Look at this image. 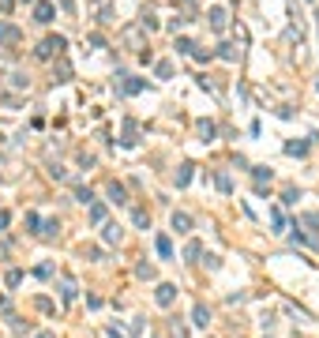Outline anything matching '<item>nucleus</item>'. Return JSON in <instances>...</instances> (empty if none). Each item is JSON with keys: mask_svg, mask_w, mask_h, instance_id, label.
<instances>
[{"mask_svg": "<svg viewBox=\"0 0 319 338\" xmlns=\"http://www.w3.org/2000/svg\"><path fill=\"white\" fill-rule=\"evenodd\" d=\"M64 49H68V38H64V34H49V38L34 49V56H38V60H49V56H60Z\"/></svg>", "mask_w": 319, "mask_h": 338, "instance_id": "1", "label": "nucleus"}, {"mask_svg": "<svg viewBox=\"0 0 319 338\" xmlns=\"http://www.w3.org/2000/svg\"><path fill=\"white\" fill-rule=\"evenodd\" d=\"M207 19H210V30H226V23H229V15H226V8H221V4L210 8Z\"/></svg>", "mask_w": 319, "mask_h": 338, "instance_id": "2", "label": "nucleus"}, {"mask_svg": "<svg viewBox=\"0 0 319 338\" xmlns=\"http://www.w3.org/2000/svg\"><path fill=\"white\" fill-rule=\"evenodd\" d=\"M53 12L56 8L49 4V0H38L34 4V23H53Z\"/></svg>", "mask_w": 319, "mask_h": 338, "instance_id": "3", "label": "nucleus"}, {"mask_svg": "<svg viewBox=\"0 0 319 338\" xmlns=\"http://www.w3.org/2000/svg\"><path fill=\"white\" fill-rule=\"evenodd\" d=\"M120 143H124V147H135V143H139V124H135V120H124V135H120Z\"/></svg>", "mask_w": 319, "mask_h": 338, "instance_id": "4", "label": "nucleus"}, {"mask_svg": "<svg viewBox=\"0 0 319 338\" xmlns=\"http://www.w3.org/2000/svg\"><path fill=\"white\" fill-rule=\"evenodd\" d=\"M15 42H19V30L8 26V23H0V45H15Z\"/></svg>", "mask_w": 319, "mask_h": 338, "instance_id": "5", "label": "nucleus"}, {"mask_svg": "<svg viewBox=\"0 0 319 338\" xmlns=\"http://www.w3.org/2000/svg\"><path fill=\"white\" fill-rule=\"evenodd\" d=\"M124 42H128L132 49H143V34L135 30V26H128V30H124Z\"/></svg>", "mask_w": 319, "mask_h": 338, "instance_id": "6", "label": "nucleus"}, {"mask_svg": "<svg viewBox=\"0 0 319 338\" xmlns=\"http://www.w3.org/2000/svg\"><path fill=\"white\" fill-rule=\"evenodd\" d=\"M143 86H147L143 79H124V83H120V94H139Z\"/></svg>", "mask_w": 319, "mask_h": 338, "instance_id": "7", "label": "nucleus"}, {"mask_svg": "<svg viewBox=\"0 0 319 338\" xmlns=\"http://www.w3.org/2000/svg\"><path fill=\"white\" fill-rule=\"evenodd\" d=\"M173 229H177V233H188V229H192V218H188V214H173Z\"/></svg>", "mask_w": 319, "mask_h": 338, "instance_id": "8", "label": "nucleus"}, {"mask_svg": "<svg viewBox=\"0 0 319 338\" xmlns=\"http://www.w3.org/2000/svg\"><path fill=\"white\" fill-rule=\"evenodd\" d=\"M177 297V286H158V304H169Z\"/></svg>", "mask_w": 319, "mask_h": 338, "instance_id": "9", "label": "nucleus"}, {"mask_svg": "<svg viewBox=\"0 0 319 338\" xmlns=\"http://www.w3.org/2000/svg\"><path fill=\"white\" fill-rule=\"evenodd\" d=\"M218 56H221V60H237L240 49H237V45H218Z\"/></svg>", "mask_w": 319, "mask_h": 338, "instance_id": "10", "label": "nucleus"}, {"mask_svg": "<svg viewBox=\"0 0 319 338\" xmlns=\"http://www.w3.org/2000/svg\"><path fill=\"white\" fill-rule=\"evenodd\" d=\"M214 132H218V128H214V120H199V135H203L207 143L214 139Z\"/></svg>", "mask_w": 319, "mask_h": 338, "instance_id": "11", "label": "nucleus"}, {"mask_svg": "<svg viewBox=\"0 0 319 338\" xmlns=\"http://www.w3.org/2000/svg\"><path fill=\"white\" fill-rule=\"evenodd\" d=\"M154 72H158V79H169V75H173V64H169V60H158Z\"/></svg>", "mask_w": 319, "mask_h": 338, "instance_id": "12", "label": "nucleus"}, {"mask_svg": "<svg viewBox=\"0 0 319 338\" xmlns=\"http://www.w3.org/2000/svg\"><path fill=\"white\" fill-rule=\"evenodd\" d=\"M285 154H308V143H285Z\"/></svg>", "mask_w": 319, "mask_h": 338, "instance_id": "13", "label": "nucleus"}, {"mask_svg": "<svg viewBox=\"0 0 319 338\" xmlns=\"http://www.w3.org/2000/svg\"><path fill=\"white\" fill-rule=\"evenodd\" d=\"M256 180H259V188L270 185V169H267V166H259V169H256Z\"/></svg>", "mask_w": 319, "mask_h": 338, "instance_id": "14", "label": "nucleus"}, {"mask_svg": "<svg viewBox=\"0 0 319 338\" xmlns=\"http://www.w3.org/2000/svg\"><path fill=\"white\" fill-rule=\"evenodd\" d=\"M158 252H162V256H166V259L173 256V244H169V237H158Z\"/></svg>", "mask_w": 319, "mask_h": 338, "instance_id": "15", "label": "nucleus"}, {"mask_svg": "<svg viewBox=\"0 0 319 338\" xmlns=\"http://www.w3.org/2000/svg\"><path fill=\"white\" fill-rule=\"evenodd\" d=\"M196 45H192V38H177V53H192Z\"/></svg>", "mask_w": 319, "mask_h": 338, "instance_id": "16", "label": "nucleus"}, {"mask_svg": "<svg viewBox=\"0 0 319 338\" xmlns=\"http://www.w3.org/2000/svg\"><path fill=\"white\" fill-rule=\"evenodd\" d=\"M192 180V166H180V173H177V185H188Z\"/></svg>", "mask_w": 319, "mask_h": 338, "instance_id": "17", "label": "nucleus"}, {"mask_svg": "<svg viewBox=\"0 0 319 338\" xmlns=\"http://www.w3.org/2000/svg\"><path fill=\"white\" fill-rule=\"evenodd\" d=\"M109 196H113V203H124V188L120 185H109Z\"/></svg>", "mask_w": 319, "mask_h": 338, "instance_id": "18", "label": "nucleus"}, {"mask_svg": "<svg viewBox=\"0 0 319 338\" xmlns=\"http://www.w3.org/2000/svg\"><path fill=\"white\" fill-rule=\"evenodd\" d=\"M207 320H210V316H207V308L199 304V308H196V323H199V327H207Z\"/></svg>", "mask_w": 319, "mask_h": 338, "instance_id": "19", "label": "nucleus"}, {"mask_svg": "<svg viewBox=\"0 0 319 338\" xmlns=\"http://www.w3.org/2000/svg\"><path fill=\"white\" fill-rule=\"evenodd\" d=\"M192 56H196V60L203 64V60H210V49H192Z\"/></svg>", "mask_w": 319, "mask_h": 338, "instance_id": "20", "label": "nucleus"}, {"mask_svg": "<svg viewBox=\"0 0 319 338\" xmlns=\"http://www.w3.org/2000/svg\"><path fill=\"white\" fill-rule=\"evenodd\" d=\"M79 203H94V192L90 188H79Z\"/></svg>", "mask_w": 319, "mask_h": 338, "instance_id": "21", "label": "nucleus"}, {"mask_svg": "<svg viewBox=\"0 0 319 338\" xmlns=\"http://www.w3.org/2000/svg\"><path fill=\"white\" fill-rule=\"evenodd\" d=\"M315 90H319V83H315Z\"/></svg>", "mask_w": 319, "mask_h": 338, "instance_id": "22", "label": "nucleus"}]
</instances>
